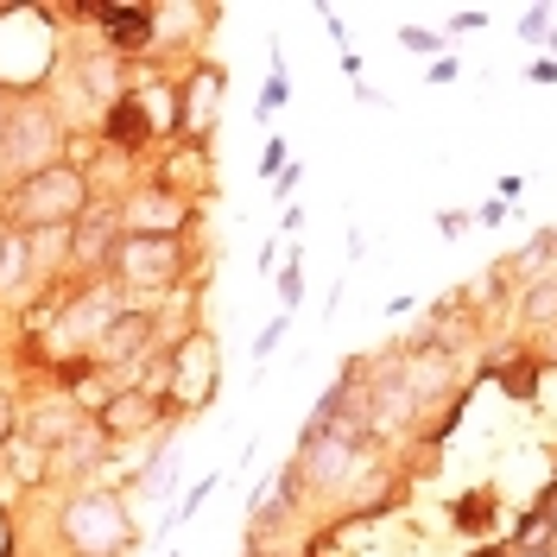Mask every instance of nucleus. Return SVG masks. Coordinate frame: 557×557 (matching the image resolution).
Wrapping results in <instances>:
<instances>
[{"label":"nucleus","instance_id":"nucleus-1","mask_svg":"<svg viewBox=\"0 0 557 557\" xmlns=\"http://www.w3.org/2000/svg\"><path fill=\"white\" fill-rule=\"evenodd\" d=\"M89 209H96L89 177H76L64 159H58L51 172H33L7 190V215L20 222V235H26V228H76Z\"/></svg>","mask_w":557,"mask_h":557},{"label":"nucleus","instance_id":"nucleus-2","mask_svg":"<svg viewBox=\"0 0 557 557\" xmlns=\"http://www.w3.org/2000/svg\"><path fill=\"white\" fill-rule=\"evenodd\" d=\"M58 146H64V127L51 121V108L20 102L13 114H0V152H7V165L20 177L51 172L58 165Z\"/></svg>","mask_w":557,"mask_h":557},{"label":"nucleus","instance_id":"nucleus-3","mask_svg":"<svg viewBox=\"0 0 557 557\" xmlns=\"http://www.w3.org/2000/svg\"><path fill=\"white\" fill-rule=\"evenodd\" d=\"M177 260H184L177 242L121 235V247H114V273H121V285H134V292H165V285L177 278Z\"/></svg>","mask_w":557,"mask_h":557},{"label":"nucleus","instance_id":"nucleus-4","mask_svg":"<svg viewBox=\"0 0 557 557\" xmlns=\"http://www.w3.org/2000/svg\"><path fill=\"white\" fill-rule=\"evenodd\" d=\"M190 228V203L172 190H134L121 203V235H146V242H177Z\"/></svg>","mask_w":557,"mask_h":557},{"label":"nucleus","instance_id":"nucleus-5","mask_svg":"<svg viewBox=\"0 0 557 557\" xmlns=\"http://www.w3.org/2000/svg\"><path fill=\"white\" fill-rule=\"evenodd\" d=\"M64 532L76 539V552H89V557H108L121 539H127V525H121V513H114L108 494H83V500L64 513Z\"/></svg>","mask_w":557,"mask_h":557},{"label":"nucleus","instance_id":"nucleus-6","mask_svg":"<svg viewBox=\"0 0 557 557\" xmlns=\"http://www.w3.org/2000/svg\"><path fill=\"white\" fill-rule=\"evenodd\" d=\"M114 247H121V209H89L76 228H70V267L96 273V267H114Z\"/></svg>","mask_w":557,"mask_h":557},{"label":"nucleus","instance_id":"nucleus-7","mask_svg":"<svg viewBox=\"0 0 557 557\" xmlns=\"http://www.w3.org/2000/svg\"><path fill=\"white\" fill-rule=\"evenodd\" d=\"M209 381H215V348H209L203 336H190L184 348H172V355H165V386H172V399H184V406H203Z\"/></svg>","mask_w":557,"mask_h":557},{"label":"nucleus","instance_id":"nucleus-8","mask_svg":"<svg viewBox=\"0 0 557 557\" xmlns=\"http://www.w3.org/2000/svg\"><path fill=\"white\" fill-rule=\"evenodd\" d=\"M215 114H222V70H197L190 83H184V108H177V127L190 139H203L215 127Z\"/></svg>","mask_w":557,"mask_h":557},{"label":"nucleus","instance_id":"nucleus-9","mask_svg":"<svg viewBox=\"0 0 557 557\" xmlns=\"http://www.w3.org/2000/svg\"><path fill=\"white\" fill-rule=\"evenodd\" d=\"M152 330H159L152 311H121V317H108V330L96 336V348H102V361H139L146 343H152Z\"/></svg>","mask_w":557,"mask_h":557},{"label":"nucleus","instance_id":"nucleus-10","mask_svg":"<svg viewBox=\"0 0 557 557\" xmlns=\"http://www.w3.org/2000/svg\"><path fill=\"white\" fill-rule=\"evenodd\" d=\"M159 412H165V406H159L152 393H114L102 406V431L108 437H139V431L159 424Z\"/></svg>","mask_w":557,"mask_h":557},{"label":"nucleus","instance_id":"nucleus-11","mask_svg":"<svg viewBox=\"0 0 557 557\" xmlns=\"http://www.w3.org/2000/svg\"><path fill=\"white\" fill-rule=\"evenodd\" d=\"M203 184H209L203 146H184L177 159H165V172H159V190H172V197H184V203H190V190H203Z\"/></svg>","mask_w":557,"mask_h":557},{"label":"nucleus","instance_id":"nucleus-12","mask_svg":"<svg viewBox=\"0 0 557 557\" xmlns=\"http://www.w3.org/2000/svg\"><path fill=\"white\" fill-rule=\"evenodd\" d=\"M7 475L26 482V487H38L45 475H51V450H45L38 437H13V444H7Z\"/></svg>","mask_w":557,"mask_h":557},{"label":"nucleus","instance_id":"nucleus-13","mask_svg":"<svg viewBox=\"0 0 557 557\" xmlns=\"http://www.w3.org/2000/svg\"><path fill=\"white\" fill-rule=\"evenodd\" d=\"M26 253H33V273H51L70 260V228H26Z\"/></svg>","mask_w":557,"mask_h":557},{"label":"nucleus","instance_id":"nucleus-14","mask_svg":"<svg viewBox=\"0 0 557 557\" xmlns=\"http://www.w3.org/2000/svg\"><path fill=\"white\" fill-rule=\"evenodd\" d=\"M525 323H532V330H557V278L525 285Z\"/></svg>","mask_w":557,"mask_h":557},{"label":"nucleus","instance_id":"nucleus-15","mask_svg":"<svg viewBox=\"0 0 557 557\" xmlns=\"http://www.w3.org/2000/svg\"><path fill=\"white\" fill-rule=\"evenodd\" d=\"M83 83H89L96 102L121 108V70H114V58H89V64H83Z\"/></svg>","mask_w":557,"mask_h":557},{"label":"nucleus","instance_id":"nucleus-16","mask_svg":"<svg viewBox=\"0 0 557 557\" xmlns=\"http://www.w3.org/2000/svg\"><path fill=\"white\" fill-rule=\"evenodd\" d=\"M20 278H33V253H26V235H7V247H0V292L20 285Z\"/></svg>","mask_w":557,"mask_h":557},{"label":"nucleus","instance_id":"nucleus-17","mask_svg":"<svg viewBox=\"0 0 557 557\" xmlns=\"http://www.w3.org/2000/svg\"><path fill=\"white\" fill-rule=\"evenodd\" d=\"M20 437V406H13V393H0V444H13Z\"/></svg>","mask_w":557,"mask_h":557},{"label":"nucleus","instance_id":"nucleus-18","mask_svg":"<svg viewBox=\"0 0 557 557\" xmlns=\"http://www.w3.org/2000/svg\"><path fill=\"white\" fill-rule=\"evenodd\" d=\"M520 557H557V552H520Z\"/></svg>","mask_w":557,"mask_h":557},{"label":"nucleus","instance_id":"nucleus-19","mask_svg":"<svg viewBox=\"0 0 557 557\" xmlns=\"http://www.w3.org/2000/svg\"><path fill=\"white\" fill-rule=\"evenodd\" d=\"M7 235H13V228H0V247H7Z\"/></svg>","mask_w":557,"mask_h":557}]
</instances>
